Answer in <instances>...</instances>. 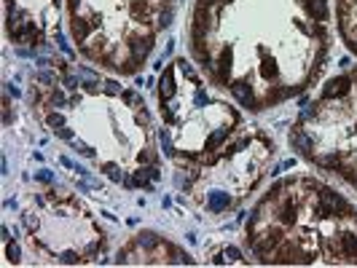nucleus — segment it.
Masks as SVG:
<instances>
[{
    "label": "nucleus",
    "mask_w": 357,
    "mask_h": 268,
    "mask_svg": "<svg viewBox=\"0 0 357 268\" xmlns=\"http://www.w3.org/2000/svg\"><path fill=\"white\" fill-rule=\"evenodd\" d=\"M349 89H352V78H349V75H338V78H333V81L325 83V89H322V99L344 97V94H349Z\"/></svg>",
    "instance_id": "f03ea898"
},
{
    "label": "nucleus",
    "mask_w": 357,
    "mask_h": 268,
    "mask_svg": "<svg viewBox=\"0 0 357 268\" xmlns=\"http://www.w3.org/2000/svg\"><path fill=\"white\" fill-rule=\"evenodd\" d=\"M354 217H357V215H354Z\"/></svg>",
    "instance_id": "a18cd8bd"
},
{
    "label": "nucleus",
    "mask_w": 357,
    "mask_h": 268,
    "mask_svg": "<svg viewBox=\"0 0 357 268\" xmlns=\"http://www.w3.org/2000/svg\"><path fill=\"white\" fill-rule=\"evenodd\" d=\"M54 102H57V105H62V102H65V94H62V91H54Z\"/></svg>",
    "instance_id": "79ce46f5"
},
{
    "label": "nucleus",
    "mask_w": 357,
    "mask_h": 268,
    "mask_svg": "<svg viewBox=\"0 0 357 268\" xmlns=\"http://www.w3.org/2000/svg\"><path fill=\"white\" fill-rule=\"evenodd\" d=\"M172 17H175V11L172 9H161L159 11V17H156V30H164L172 25Z\"/></svg>",
    "instance_id": "dca6fc26"
},
{
    "label": "nucleus",
    "mask_w": 357,
    "mask_h": 268,
    "mask_svg": "<svg viewBox=\"0 0 357 268\" xmlns=\"http://www.w3.org/2000/svg\"><path fill=\"white\" fill-rule=\"evenodd\" d=\"M228 137V129H226V126H220V129H215L212 134H209V137H207V148H218L220 143H223V140H226Z\"/></svg>",
    "instance_id": "2eb2a0df"
},
{
    "label": "nucleus",
    "mask_w": 357,
    "mask_h": 268,
    "mask_svg": "<svg viewBox=\"0 0 357 268\" xmlns=\"http://www.w3.org/2000/svg\"><path fill=\"white\" fill-rule=\"evenodd\" d=\"M75 148H78V153L81 156H86V159H91V156H94V151H91L89 145H83V143H78V140H75Z\"/></svg>",
    "instance_id": "7c9ffc66"
},
{
    "label": "nucleus",
    "mask_w": 357,
    "mask_h": 268,
    "mask_svg": "<svg viewBox=\"0 0 357 268\" xmlns=\"http://www.w3.org/2000/svg\"><path fill=\"white\" fill-rule=\"evenodd\" d=\"M204 102H207V94L199 89V91H196V105H204Z\"/></svg>",
    "instance_id": "58836bf2"
},
{
    "label": "nucleus",
    "mask_w": 357,
    "mask_h": 268,
    "mask_svg": "<svg viewBox=\"0 0 357 268\" xmlns=\"http://www.w3.org/2000/svg\"><path fill=\"white\" fill-rule=\"evenodd\" d=\"M137 65H140V59H135V57H132V59H127V62H124V65H118V70H121L124 75H135V73H137Z\"/></svg>",
    "instance_id": "a211bd4d"
},
{
    "label": "nucleus",
    "mask_w": 357,
    "mask_h": 268,
    "mask_svg": "<svg viewBox=\"0 0 357 268\" xmlns=\"http://www.w3.org/2000/svg\"><path fill=\"white\" fill-rule=\"evenodd\" d=\"M317 115V105H304V110H301V121H309V118Z\"/></svg>",
    "instance_id": "bb28decb"
},
{
    "label": "nucleus",
    "mask_w": 357,
    "mask_h": 268,
    "mask_svg": "<svg viewBox=\"0 0 357 268\" xmlns=\"http://www.w3.org/2000/svg\"><path fill=\"white\" fill-rule=\"evenodd\" d=\"M121 97H124V102H127V105H132V107H140V97H137L135 91H124Z\"/></svg>",
    "instance_id": "393cba45"
},
{
    "label": "nucleus",
    "mask_w": 357,
    "mask_h": 268,
    "mask_svg": "<svg viewBox=\"0 0 357 268\" xmlns=\"http://www.w3.org/2000/svg\"><path fill=\"white\" fill-rule=\"evenodd\" d=\"M279 223H282V225L296 223V201H293V196L282 199V207H279Z\"/></svg>",
    "instance_id": "f8f14e48"
},
{
    "label": "nucleus",
    "mask_w": 357,
    "mask_h": 268,
    "mask_svg": "<svg viewBox=\"0 0 357 268\" xmlns=\"http://www.w3.org/2000/svg\"><path fill=\"white\" fill-rule=\"evenodd\" d=\"M143 9H145V6L140 3V0H132V3H129V11L135 14V17H140V14H143Z\"/></svg>",
    "instance_id": "2f4dec72"
},
{
    "label": "nucleus",
    "mask_w": 357,
    "mask_h": 268,
    "mask_svg": "<svg viewBox=\"0 0 357 268\" xmlns=\"http://www.w3.org/2000/svg\"><path fill=\"white\" fill-rule=\"evenodd\" d=\"M35 180H38V183H46V185H49L51 180H54V175H51L49 169H41V172H35Z\"/></svg>",
    "instance_id": "cd10ccee"
},
{
    "label": "nucleus",
    "mask_w": 357,
    "mask_h": 268,
    "mask_svg": "<svg viewBox=\"0 0 357 268\" xmlns=\"http://www.w3.org/2000/svg\"><path fill=\"white\" fill-rule=\"evenodd\" d=\"M46 121H49V126H51V129H59V126H65V118H62L59 113H51L49 118H46Z\"/></svg>",
    "instance_id": "a878e982"
},
{
    "label": "nucleus",
    "mask_w": 357,
    "mask_h": 268,
    "mask_svg": "<svg viewBox=\"0 0 357 268\" xmlns=\"http://www.w3.org/2000/svg\"><path fill=\"white\" fill-rule=\"evenodd\" d=\"M105 91H107V94H113V97H115V94H124V91H121V86L115 83V81H105Z\"/></svg>",
    "instance_id": "c85d7f7f"
},
{
    "label": "nucleus",
    "mask_w": 357,
    "mask_h": 268,
    "mask_svg": "<svg viewBox=\"0 0 357 268\" xmlns=\"http://www.w3.org/2000/svg\"><path fill=\"white\" fill-rule=\"evenodd\" d=\"M301 6L314 22H328V0H301Z\"/></svg>",
    "instance_id": "423d86ee"
},
{
    "label": "nucleus",
    "mask_w": 357,
    "mask_h": 268,
    "mask_svg": "<svg viewBox=\"0 0 357 268\" xmlns=\"http://www.w3.org/2000/svg\"><path fill=\"white\" fill-rule=\"evenodd\" d=\"M288 143H290L293 151H298V153H304V156H309V153H312V148H314V140L309 137V134L301 129V126H293V129H290Z\"/></svg>",
    "instance_id": "f257e3e1"
},
{
    "label": "nucleus",
    "mask_w": 357,
    "mask_h": 268,
    "mask_svg": "<svg viewBox=\"0 0 357 268\" xmlns=\"http://www.w3.org/2000/svg\"><path fill=\"white\" fill-rule=\"evenodd\" d=\"M349 46H352V51H357V38H354V41H352V43H349Z\"/></svg>",
    "instance_id": "37998d69"
},
{
    "label": "nucleus",
    "mask_w": 357,
    "mask_h": 268,
    "mask_svg": "<svg viewBox=\"0 0 357 268\" xmlns=\"http://www.w3.org/2000/svg\"><path fill=\"white\" fill-rule=\"evenodd\" d=\"M338 252L357 263V236L354 233H341L338 236Z\"/></svg>",
    "instance_id": "0eeeda50"
},
{
    "label": "nucleus",
    "mask_w": 357,
    "mask_h": 268,
    "mask_svg": "<svg viewBox=\"0 0 357 268\" xmlns=\"http://www.w3.org/2000/svg\"><path fill=\"white\" fill-rule=\"evenodd\" d=\"M57 134H59L62 140H73V131H70L67 126H59V129H57Z\"/></svg>",
    "instance_id": "f704fd0d"
},
{
    "label": "nucleus",
    "mask_w": 357,
    "mask_h": 268,
    "mask_svg": "<svg viewBox=\"0 0 357 268\" xmlns=\"http://www.w3.org/2000/svg\"><path fill=\"white\" fill-rule=\"evenodd\" d=\"M140 161H143V164H153V161H156V156H153L151 151H145V153H140Z\"/></svg>",
    "instance_id": "c9c22d12"
},
{
    "label": "nucleus",
    "mask_w": 357,
    "mask_h": 268,
    "mask_svg": "<svg viewBox=\"0 0 357 268\" xmlns=\"http://www.w3.org/2000/svg\"><path fill=\"white\" fill-rule=\"evenodd\" d=\"M78 9H81V0H70V11H73V17L78 14Z\"/></svg>",
    "instance_id": "4c0bfd02"
},
{
    "label": "nucleus",
    "mask_w": 357,
    "mask_h": 268,
    "mask_svg": "<svg viewBox=\"0 0 357 268\" xmlns=\"http://www.w3.org/2000/svg\"><path fill=\"white\" fill-rule=\"evenodd\" d=\"M320 199L330 201L333 207H336V215H338V212H344V215H352V207H349V201H346L341 193H336V191H333V188L322 185V188H320Z\"/></svg>",
    "instance_id": "20e7f679"
},
{
    "label": "nucleus",
    "mask_w": 357,
    "mask_h": 268,
    "mask_svg": "<svg viewBox=\"0 0 357 268\" xmlns=\"http://www.w3.org/2000/svg\"><path fill=\"white\" fill-rule=\"evenodd\" d=\"M6 255H9V260H14V263H17V260H19V255H22V249H19V244L17 241H9V247H6Z\"/></svg>",
    "instance_id": "5701e85b"
},
{
    "label": "nucleus",
    "mask_w": 357,
    "mask_h": 268,
    "mask_svg": "<svg viewBox=\"0 0 357 268\" xmlns=\"http://www.w3.org/2000/svg\"><path fill=\"white\" fill-rule=\"evenodd\" d=\"M65 86H67V89H78V86H83V83H81L75 75H67V78H65Z\"/></svg>",
    "instance_id": "473e14b6"
},
{
    "label": "nucleus",
    "mask_w": 357,
    "mask_h": 268,
    "mask_svg": "<svg viewBox=\"0 0 357 268\" xmlns=\"http://www.w3.org/2000/svg\"><path fill=\"white\" fill-rule=\"evenodd\" d=\"M99 249H102V241H94V244H89V247L86 249H83V255H89V257H94L97 255V252Z\"/></svg>",
    "instance_id": "c756f323"
},
{
    "label": "nucleus",
    "mask_w": 357,
    "mask_h": 268,
    "mask_svg": "<svg viewBox=\"0 0 357 268\" xmlns=\"http://www.w3.org/2000/svg\"><path fill=\"white\" fill-rule=\"evenodd\" d=\"M231 62H234L231 51H223L220 59L215 62V78H218V81H228V75H231Z\"/></svg>",
    "instance_id": "9b49d317"
},
{
    "label": "nucleus",
    "mask_w": 357,
    "mask_h": 268,
    "mask_svg": "<svg viewBox=\"0 0 357 268\" xmlns=\"http://www.w3.org/2000/svg\"><path fill=\"white\" fill-rule=\"evenodd\" d=\"M218 3H223V0H196V6H201V9H215Z\"/></svg>",
    "instance_id": "72a5a7b5"
},
{
    "label": "nucleus",
    "mask_w": 357,
    "mask_h": 268,
    "mask_svg": "<svg viewBox=\"0 0 357 268\" xmlns=\"http://www.w3.org/2000/svg\"><path fill=\"white\" fill-rule=\"evenodd\" d=\"M228 207H231V196L228 193H223V191L207 193V209L209 212H223V209H228Z\"/></svg>",
    "instance_id": "1a4fd4ad"
},
{
    "label": "nucleus",
    "mask_w": 357,
    "mask_h": 268,
    "mask_svg": "<svg viewBox=\"0 0 357 268\" xmlns=\"http://www.w3.org/2000/svg\"><path fill=\"white\" fill-rule=\"evenodd\" d=\"M151 49H153V33L145 35V38H132V41H129V54L135 59H140V62L148 57Z\"/></svg>",
    "instance_id": "39448f33"
},
{
    "label": "nucleus",
    "mask_w": 357,
    "mask_h": 268,
    "mask_svg": "<svg viewBox=\"0 0 357 268\" xmlns=\"http://www.w3.org/2000/svg\"><path fill=\"white\" fill-rule=\"evenodd\" d=\"M354 188H357V180H354Z\"/></svg>",
    "instance_id": "c03bdc74"
},
{
    "label": "nucleus",
    "mask_w": 357,
    "mask_h": 268,
    "mask_svg": "<svg viewBox=\"0 0 357 268\" xmlns=\"http://www.w3.org/2000/svg\"><path fill=\"white\" fill-rule=\"evenodd\" d=\"M223 260H231V263H234V260H242V252L236 247H226L223 249Z\"/></svg>",
    "instance_id": "b1692460"
},
{
    "label": "nucleus",
    "mask_w": 357,
    "mask_h": 268,
    "mask_svg": "<svg viewBox=\"0 0 357 268\" xmlns=\"http://www.w3.org/2000/svg\"><path fill=\"white\" fill-rule=\"evenodd\" d=\"M177 65H180V70H183V73H185V78H188V81H193V83H199V78H196V73H193V67L188 65V62H185V59H180V62H177Z\"/></svg>",
    "instance_id": "4be33fe9"
},
{
    "label": "nucleus",
    "mask_w": 357,
    "mask_h": 268,
    "mask_svg": "<svg viewBox=\"0 0 357 268\" xmlns=\"http://www.w3.org/2000/svg\"><path fill=\"white\" fill-rule=\"evenodd\" d=\"M25 225L30 228V231H35V228H38V220H35L33 215H25Z\"/></svg>",
    "instance_id": "e433bc0d"
},
{
    "label": "nucleus",
    "mask_w": 357,
    "mask_h": 268,
    "mask_svg": "<svg viewBox=\"0 0 357 268\" xmlns=\"http://www.w3.org/2000/svg\"><path fill=\"white\" fill-rule=\"evenodd\" d=\"M137 247H143V249H153V247H159V236H156V233H151V231L140 233V236H137Z\"/></svg>",
    "instance_id": "4468645a"
},
{
    "label": "nucleus",
    "mask_w": 357,
    "mask_h": 268,
    "mask_svg": "<svg viewBox=\"0 0 357 268\" xmlns=\"http://www.w3.org/2000/svg\"><path fill=\"white\" fill-rule=\"evenodd\" d=\"M231 94H234V99H236L242 107L261 110L258 105H255V94H253V89H250V83H247V81H236V83H231Z\"/></svg>",
    "instance_id": "7ed1b4c3"
},
{
    "label": "nucleus",
    "mask_w": 357,
    "mask_h": 268,
    "mask_svg": "<svg viewBox=\"0 0 357 268\" xmlns=\"http://www.w3.org/2000/svg\"><path fill=\"white\" fill-rule=\"evenodd\" d=\"M38 81H41V83H51V81H54V78H51L49 73H41V75H38Z\"/></svg>",
    "instance_id": "a19ab883"
},
{
    "label": "nucleus",
    "mask_w": 357,
    "mask_h": 268,
    "mask_svg": "<svg viewBox=\"0 0 357 268\" xmlns=\"http://www.w3.org/2000/svg\"><path fill=\"white\" fill-rule=\"evenodd\" d=\"M159 97L161 102H169L175 97V78H172V67H164V75L159 81Z\"/></svg>",
    "instance_id": "6e6552de"
},
{
    "label": "nucleus",
    "mask_w": 357,
    "mask_h": 268,
    "mask_svg": "<svg viewBox=\"0 0 357 268\" xmlns=\"http://www.w3.org/2000/svg\"><path fill=\"white\" fill-rule=\"evenodd\" d=\"M169 252H172V263H177V265H183V263H185V265H191V263H193V260H191L188 255H183V252H180V249H175V247H169Z\"/></svg>",
    "instance_id": "aec40b11"
},
{
    "label": "nucleus",
    "mask_w": 357,
    "mask_h": 268,
    "mask_svg": "<svg viewBox=\"0 0 357 268\" xmlns=\"http://www.w3.org/2000/svg\"><path fill=\"white\" fill-rule=\"evenodd\" d=\"M105 175H107V177H110V180H113V183H121V180H124V175H121V169H118V167H115V164H105Z\"/></svg>",
    "instance_id": "6ab92c4d"
},
{
    "label": "nucleus",
    "mask_w": 357,
    "mask_h": 268,
    "mask_svg": "<svg viewBox=\"0 0 357 268\" xmlns=\"http://www.w3.org/2000/svg\"><path fill=\"white\" fill-rule=\"evenodd\" d=\"M89 30H91V22H86V19H81L78 14L73 17V22H70V33H73V38L78 43H83L89 38Z\"/></svg>",
    "instance_id": "9d476101"
},
{
    "label": "nucleus",
    "mask_w": 357,
    "mask_h": 268,
    "mask_svg": "<svg viewBox=\"0 0 357 268\" xmlns=\"http://www.w3.org/2000/svg\"><path fill=\"white\" fill-rule=\"evenodd\" d=\"M137 121H143V123H148V121H151V115H148V113H145V110H140V113H137Z\"/></svg>",
    "instance_id": "ea45409f"
},
{
    "label": "nucleus",
    "mask_w": 357,
    "mask_h": 268,
    "mask_svg": "<svg viewBox=\"0 0 357 268\" xmlns=\"http://www.w3.org/2000/svg\"><path fill=\"white\" fill-rule=\"evenodd\" d=\"M81 255L78 252H73V249H67V252H62L59 255V263H67V265H73V263H78Z\"/></svg>",
    "instance_id": "412c9836"
},
{
    "label": "nucleus",
    "mask_w": 357,
    "mask_h": 268,
    "mask_svg": "<svg viewBox=\"0 0 357 268\" xmlns=\"http://www.w3.org/2000/svg\"><path fill=\"white\" fill-rule=\"evenodd\" d=\"M159 140H161V148H164V153H167V156H175V148H172V140H169V131H167V129L159 131Z\"/></svg>",
    "instance_id": "f3484780"
},
{
    "label": "nucleus",
    "mask_w": 357,
    "mask_h": 268,
    "mask_svg": "<svg viewBox=\"0 0 357 268\" xmlns=\"http://www.w3.org/2000/svg\"><path fill=\"white\" fill-rule=\"evenodd\" d=\"M314 164H320L325 169H341L344 164H341L338 153H322V156H314Z\"/></svg>",
    "instance_id": "ddd939ff"
}]
</instances>
